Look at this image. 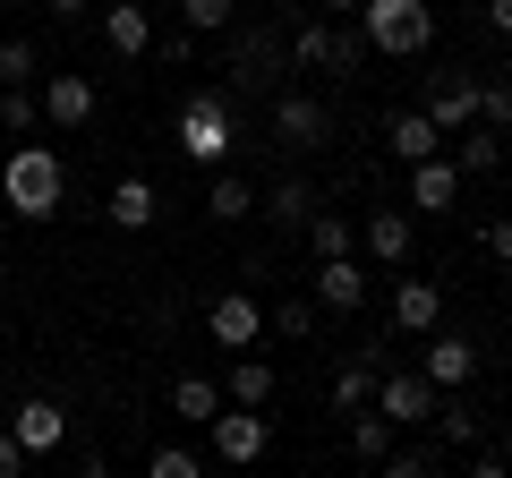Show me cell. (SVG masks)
<instances>
[{"instance_id": "cell-19", "label": "cell", "mask_w": 512, "mask_h": 478, "mask_svg": "<svg viewBox=\"0 0 512 478\" xmlns=\"http://www.w3.org/2000/svg\"><path fill=\"white\" fill-rule=\"evenodd\" d=\"M393 368L384 359V342H359V359H342L333 368V410H359V402H376V376Z\"/></svg>"}, {"instance_id": "cell-33", "label": "cell", "mask_w": 512, "mask_h": 478, "mask_svg": "<svg viewBox=\"0 0 512 478\" xmlns=\"http://www.w3.org/2000/svg\"><path fill=\"white\" fill-rule=\"evenodd\" d=\"M146 470H154V478H205V470H214V453H188V444H154Z\"/></svg>"}, {"instance_id": "cell-32", "label": "cell", "mask_w": 512, "mask_h": 478, "mask_svg": "<svg viewBox=\"0 0 512 478\" xmlns=\"http://www.w3.org/2000/svg\"><path fill=\"white\" fill-rule=\"evenodd\" d=\"M43 77V52L26 35H0V86H35Z\"/></svg>"}, {"instance_id": "cell-13", "label": "cell", "mask_w": 512, "mask_h": 478, "mask_svg": "<svg viewBox=\"0 0 512 478\" xmlns=\"http://www.w3.org/2000/svg\"><path fill=\"white\" fill-rule=\"evenodd\" d=\"M9 436L26 444V461H52L60 444H69V410H60L52 393H26V402L9 410Z\"/></svg>"}, {"instance_id": "cell-25", "label": "cell", "mask_w": 512, "mask_h": 478, "mask_svg": "<svg viewBox=\"0 0 512 478\" xmlns=\"http://www.w3.org/2000/svg\"><path fill=\"white\" fill-rule=\"evenodd\" d=\"M299 239H308V257H350V248H359V222H350V214H325V205H316V214L299 222Z\"/></svg>"}, {"instance_id": "cell-24", "label": "cell", "mask_w": 512, "mask_h": 478, "mask_svg": "<svg viewBox=\"0 0 512 478\" xmlns=\"http://www.w3.org/2000/svg\"><path fill=\"white\" fill-rule=\"evenodd\" d=\"M427 427H436L444 444H461V453H470V444L487 436V410H478V402H461V393H436V419H427Z\"/></svg>"}, {"instance_id": "cell-14", "label": "cell", "mask_w": 512, "mask_h": 478, "mask_svg": "<svg viewBox=\"0 0 512 478\" xmlns=\"http://www.w3.org/2000/svg\"><path fill=\"white\" fill-rule=\"evenodd\" d=\"M376 410L393 427H427V419H436V385H427L419 368H384L376 376Z\"/></svg>"}, {"instance_id": "cell-18", "label": "cell", "mask_w": 512, "mask_h": 478, "mask_svg": "<svg viewBox=\"0 0 512 478\" xmlns=\"http://www.w3.org/2000/svg\"><path fill=\"white\" fill-rule=\"evenodd\" d=\"M154 214H163V188H154L146 171L111 180V197H103V222H111V231H154Z\"/></svg>"}, {"instance_id": "cell-1", "label": "cell", "mask_w": 512, "mask_h": 478, "mask_svg": "<svg viewBox=\"0 0 512 478\" xmlns=\"http://www.w3.org/2000/svg\"><path fill=\"white\" fill-rule=\"evenodd\" d=\"M60 197H69V163H60V146H43V137H18L9 146V163H0V214L18 222H52Z\"/></svg>"}, {"instance_id": "cell-26", "label": "cell", "mask_w": 512, "mask_h": 478, "mask_svg": "<svg viewBox=\"0 0 512 478\" xmlns=\"http://www.w3.org/2000/svg\"><path fill=\"white\" fill-rule=\"evenodd\" d=\"M265 325H274L282 342H316V325H325V308H316L308 291H282L274 308H265Z\"/></svg>"}, {"instance_id": "cell-12", "label": "cell", "mask_w": 512, "mask_h": 478, "mask_svg": "<svg viewBox=\"0 0 512 478\" xmlns=\"http://www.w3.org/2000/svg\"><path fill=\"white\" fill-rule=\"evenodd\" d=\"M359 248L376 265H410V248H419V214H410V205H367V214H359Z\"/></svg>"}, {"instance_id": "cell-35", "label": "cell", "mask_w": 512, "mask_h": 478, "mask_svg": "<svg viewBox=\"0 0 512 478\" xmlns=\"http://www.w3.org/2000/svg\"><path fill=\"white\" fill-rule=\"evenodd\" d=\"M197 26H154V60H163V69H188V60H197Z\"/></svg>"}, {"instance_id": "cell-8", "label": "cell", "mask_w": 512, "mask_h": 478, "mask_svg": "<svg viewBox=\"0 0 512 478\" xmlns=\"http://www.w3.org/2000/svg\"><path fill=\"white\" fill-rule=\"evenodd\" d=\"M419 111L444 129V146H453L461 129L478 120V77L470 69H427V86H419Z\"/></svg>"}, {"instance_id": "cell-23", "label": "cell", "mask_w": 512, "mask_h": 478, "mask_svg": "<svg viewBox=\"0 0 512 478\" xmlns=\"http://www.w3.org/2000/svg\"><path fill=\"white\" fill-rule=\"evenodd\" d=\"M342 436H350V461H367V470H376V461H384V444H393V436H402V427H393V419H384V410L376 402H359V410H342Z\"/></svg>"}, {"instance_id": "cell-11", "label": "cell", "mask_w": 512, "mask_h": 478, "mask_svg": "<svg viewBox=\"0 0 512 478\" xmlns=\"http://www.w3.org/2000/svg\"><path fill=\"white\" fill-rule=\"evenodd\" d=\"M367 291H376V282L359 274V248H350V257H316V274H308V299H316L325 316H359Z\"/></svg>"}, {"instance_id": "cell-30", "label": "cell", "mask_w": 512, "mask_h": 478, "mask_svg": "<svg viewBox=\"0 0 512 478\" xmlns=\"http://www.w3.org/2000/svg\"><path fill=\"white\" fill-rule=\"evenodd\" d=\"M0 129L9 137H43V94L35 86H0Z\"/></svg>"}, {"instance_id": "cell-41", "label": "cell", "mask_w": 512, "mask_h": 478, "mask_svg": "<svg viewBox=\"0 0 512 478\" xmlns=\"http://www.w3.org/2000/svg\"><path fill=\"white\" fill-rule=\"evenodd\" d=\"M0 9H35V0H0Z\"/></svg>"}, {"instance_id": "cell-4", "label": "cell", "mask_w": 512, "mask_h": 478, "mask_svg": "<svg viewBox=\"0 0 512 478\" xmlns=\"http://www.w3.org/2000/svg\"><path fill=\"white\" fill-rule=\"evenodd\" d=\"M265 120H274V146L282 154H325L333 146V103H325V94H308V86H274Z\"/></svg>"}, {"instance_id": "cell-6", "label": "cell", "mask_w": 512, "mask_h": 478, "mask_svg": "<svg viewBox=\"0 0 512 478\" xmlns=\"http://www.w3.org/2000/svg\"><path fill=\"white\" fill-rule=\"evenodd\" d=\"M205 444H214V461H222V470H248V461H265V453H274V419H265V410L222 402L214 419H205Z\"/></svg>"}, {"instance_id": "cell-10", "label": "cell", "mask_w": 512, "mask_h": 478, "mask_svg": "<svg viewBox=\"0 0 512 478\" xmlns=\"http://www.w3.org/2000/svg\"><path fill=\"white\" fill-rule=\"evenodd\" d=\"M402 171H410V188H402V205H410V214H453V205H461V188H470L453 154H419V163H402Z\"/></svg>"}, {"instance_id": "cell-9", "label": "cell", "mask_w": 512, "mask_h": 478, "mask_svg": "<svg viewBox=\"0 0 512 478\" xmlns=\"http://www.w3.org/2000/svg\"><path fill=\"white\" fill-rule=\"evenodd\" d=\"M419 376H427V385H436V393H470V376H478V342H470V333H461V325H436V333H419Z\"/></svg>"}, {"instance_id": "cell-37", "label": "cell", "mask_w": 512, "mask_h": 478, "mask_svg": "<svg viewBox=\"0 0 512 478\" xmlns=\"http://www.w3.org/2000/svg\"><path fill=\"white\" fill-rule=\"evenodd\" d=\"M478 26H487L495 43H512V0H478Z\"/></svg>"}, {"instance_id": "cell-31", "label": "cell", "mask_w": 512, "mask_h": 478, "mask_svg": "<svg viewBox=\"0 0 512 478\" xmlns=\"http://www.w3.org/2000/svg\"><path fill=\"white\" fill-rule=\"evenodd\" d=\"M239 9H248V0H180V26H197V35H231Z\"/></svg>"}, {"instance_id": "cell-16", "label": "cell", "mask_w": 512, "mask_h": 478, "mask_svg": "<svg viewBox=\"0 0 512 478\" xmlns=\"http://www.w3.org/2000/svg\"><path fill=\"white\" fill-rule=\"evenodd\" d=\"M94 18H103L111 60H146V52H154V9H146V0H103Z\"/></svg>"}, {"instance_id": "cell-34", "label": "cell", "mask_w": 512, "mask_h": 478, "mask_svg": "<svg viewBox=\"0 0 512 478\" xmlns=\"http://www.w3.org/2000/svg\"><path fill=\"white\" fill-rule=\"evenodd\" d=\"M478 120H487V129H504V137H512V69H495L487 86H478Z\"/></svg>"}, {"instance_id": "cell-3", "label": "cell", "mask_w": 512, "mask_h": 478, "mask_svg": "<svg viewBox=\"0 0 512 478\" xmlns=\"http://www.w3.org/2000/svg\"><path fill=\"white\" fill-rule=\"evenodd\" d=\"M359 43L367 52H384V60H419L427 43H436V9L427 0H359Z\"/></svg>"}, {"instance_id": "cell-27", "label": "cell", "mask_w": 512, "mask_h": 478, "mask_svg": "<svg viewBox=\"0 0 512 478\" xmlns=\"http://www.w3.org/2000/svg\"><path fill=\"white\" fill-rule=\"evenodd\" d=\"M274 385H282L274 359H239V368H231V402L239 410H274Z\"/></svg>"}, {"instance_id": "cell-22", "label": "cell", "mask_w": 512, "mask_h": 478, "mask_svg": "<svg viewBox=\"0 0 512 478\" xmlns=\"http://www.w3.org/2000/svg\"><path fill=\"white\" fill-rule=\"evenodd\" d=\"M205 214H214L222 231H231V222H248V214H256V188L239 180L231 163H222V171H205Z\"/></svg>"}, {"instance_id": "cell-5", "label": "cell", "mask_w": 512, "mask_h": 478, "mask_svg": "<svg viewBox=\"0 0 512 478\" xmlns=\"http://www.w3.org/2000/svg\"><path fill=\"white\" fill-rule=\"evenodd\" d=\"M291 77V35L274 26H231V86L239 94H274Z\"/></svg>"}, {"instance_id": "cell-15", "label": "cell", "mask_w": 512, "mask_h": 478, "mask_svg": "<svg viewBox=\"0 0 512 478\" xmlns=\"http://www.w3.org/2000/svg\"><path fill=\"white\" fill-rule=\"evenodd\" d=\"M384 316H393V333H436L444 325V282L402 274L393 291H384Z\"/></svg>"}, {"instance_id": "cell-40", "label": "cell", "mask_w": 512, "mask_h": 478, "mask_svg": "<svg viewBox=\"0 0 512 478\" xmlns=\"http://www.w3.org/2000/svg\"><path fill=\"white\" fill-rule=\"evenodd\" d=\"M316 9H325V18H359V0H316Z\"/></svg>"}, {"instance_id": "cell-38", "label": "cell", "mask_w": 512, "mask_h": 478, "mask_svg": "<svg viewBox=\"0 0 512 478\" xmlns=\"http://www.w3.org/2000/svg\"><path fill=\"white\" fill-rule=\"evenodd\" d=\"M18 470H26V444L9 436V427H0V478H18Z\"/></svg>"}, {"instance_id": "cell-39", "label": "cell", "mask_w": 512, "mask_h": 478, "mask_svg": "<svg viewBox=\"0 0 512 478\" xmlns=\"http://www.w3.org/2000/svg\"><path fill=\"white\" fill-rule=\"evenodd\" d=\"M52 18H86V9H103V0H43Z\"/></svg>"}, {"instance_id": "cell-20", "label": "cell", "mask_w": 512, "mask_h": 478, "mask_svg": "<svg viewBox=\"0 0 512 478\" xmlns=\"http://www.w3.org/2000/svg\"><path fill=\"white\" fill-rule=\"evenodd\" d=\"M384 154H393V163H419V154H444V129L427 120L419 103H410V111H393V120H384Z\"/></svg>"}, {"instance_id": "cell-28", "label": "cell", "mask_w": 512, "mask_h": 478, "mask_svg": "<svg viewBox=\"0 0 512 478\" xmlns=\"http://www.w3.org/2000/svg\"><path fill=\"white\" fill-rule=\"evenodd\" d=\"M214 410H222V385H214V376H171V419L205 427Z\"/></svg>"}, {"instance_id": "cell-2", "label": "cell", "mask_w": 512, "mask_h": 478, "mask_svg": "<svg viewBox=\"0 0 512 478\" xmlns=\"http://www.w3.org/2000/svg\"><path fill=\"white\" fill-rule=\"evenodd\" d=\"M171 146L188 154L197 171H222L239 154V111L222 103L214 86H197V94H180V111H171Z\"/></svg>"}, {"instance_id": "cell-17", "label": "cell", "mask_w": 512, "mask_h": 478, "mask_svg": "<svg viewBox=\"0 0 512 478\" xmlns=\"http://www.w3.org/2000/svg\"><path fill=\"white\" fill-rule=\"evenodd\" d=\"M205 333H214L222 350H256L265 342V308H256L248 291H222L214 308H205Z\"/></svg>"}, {"instance_id": "cell-21", "label": "cell", "mask_w": 512, "mask_h": 478, "mask_svg": "<svg viewBox=\"0 0 512 478\" xmlns=\"http://www.w3.org/2000/svg\"><path fill=\"white\" fill-rule=\"evenodd\" d=\"M461 163V180H487V171H504V129H487V120H470V129L444 146Z\"/></svg>"}, {"instance_id": "cell-29", "label": "cell", "mask_w": 512, "mask_h": 478, "mask_svg": "<svg viewBox=\"0 0 512 478\" xmlns=\"http://www.w3.org/2000/svg\"><path fill=\"white\" fill-rule=\"evenodd\" d=\"M316 205H325V197H316V188H308V180H282V188H274V197H265V222H274V231H299V222H308V214H316Z\"/></svg>"}, {"instance_id": "cell-7", "label": "cell", "mask_w": 512, "mask_h": 478, "mask_svg": "<svg viewBox=\"0 0 512 478\" xmlns=\"http://www.w3.org/2000/svg\"><path fill=\"white\" fill-rule=\"evenodd\" d=\"M35 94H43V129H52V137H77V129L94 120V111H103V86H94L86 69H60V77H43Z\"/></svg>"}, {"instance_id": "cell-36", "label": "cell", "mask_w": 512, "mask_h": 478, "mask_svg": "<svg viewBox=\"0 0 512 478\" xmlns=\"http://www.w3.org/2000/svg\"><path fill=\"white\" fill-rule=\"evenodd\" d=\"M478 248H487V257H495V265H512V214H495V222H487V231H478Z\"/></svg>"}]
</instances>
